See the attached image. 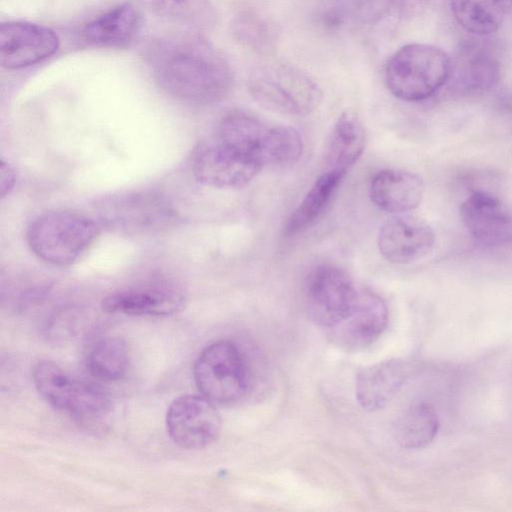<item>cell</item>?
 <instances>
[{
  "instance_id": "1",
  "label": "cell",
  "mask_w": 512,
  "mask_h": 512,
  "mask_svg": "<svg viewBox=\"0 0 512 512\" xmlns=\"http://www.w3.org/2000/svg\"><path fill=\"white\" fill-rule=\"evenodd\" d=\"M146 61L157 85L170 97L195 106L221 101L233 85V73L205 38L175 33L150 44Z\"/></svg>"
},
{
  "instance_id": "2",
  "label": "cell",
  "mask_w": 512,
  "mask_h": 512,
  "mask_svg": "<svg viewBox=\"0 0 512 512\" xmlns=\"http://www.w3.org/2000/svg\"><path fill=\"white\" fill-rule=\"evenodd\" d=\"M217 139L262 167L292 164L303 150L301 135L295 128L269 126L249 114L236 111L222 118Z\"/></svg>"
},
{
  "instance_id": "3",
  "label": "cell",
  "mask_w": 512,
  "mask_h": 512,
  "mask_svg": "<svg viewBox=\"0 0 512 512\" xmlns=\"http://www.w3.org/2000/svg\"><path fill=\"white\" fill-rule=\"evenodd\" d=\"M452 60L441 48L408 43L389 58L384 70L388 90L398 99L419 102L436 94L451 76Z\"/></svg>"
},
{
  "instance_id": "4",
  "label": "cell",
  "mask_w": 512,
  "mask_h": 512,
  "mask_svg": "<svg viewBox=\"0 0 512 512\" xmlns=\"http://www.w3.org/2000/svg\"><path fill=\"white\" fill-rule=\"evenodd\" d=\"M92 218L72 210H54L39 215L29 225L27 242L43 261L68 266L80 259L99 236Z\"/></svg>"
},
{
  "instance_id": "5",
  "label": "cell",
  "mask_w": 512,
  "mask_h": 512,
  "mask_svg": "<svg viewBox=\"0 0 512 512\" xmlns=\"http://www.w3.org/2000/svg\"><path fill=\"white\" fill-rule=\"evenodd\" d=\"M95 211L102 225L129 236L156 234L179 221V214L169 199L154 191L103 197L95 204Z\"/></svg>"
},
{
  "instance_id": "6",
  "label": "cell",
  "mask_w": 512,
  "mask_h": 512,
  "mask_svg": "<svg viewBox=\"0 0 512 512\" xmlns=\"http://www.w3.org/2000/svg\"><path fill=\"white\" fill-rule=\"evenodd\" d=\"M251 96L263 107L290 116L313 112L322 100V91L306 73L276 64L254 71L248 80Z\"/></svg>"
},
{
  "instance_id": "7",
  "label": "cell",
  "mask_w": 512,
  "mask_h": 512,
  "mask_svg": "<svg viewBox=\"0 0 512 512\" xmlns=\"http://www.w3.org/2000/svg\"><path fill=\"white\" fill-rule=\"evenodd\" d=\"M197 388L204 397L219 404H231L249 391L251 372L239 348L221 340L207 346L193 365Z\"/></svg>"
},
{
  "instance_id": "8",
  "label": "cell",
  "mask_w": 512,
  "mask_h": 512,
  "mask_svg": "<svg viewBox=\"0 0 512 512\" xmlns=\"http://www.w3.org/2000/svg\"><path fill=\"white\" fill-rule=\"evenodd\" d=\"M32 379L39 394L50 405L81 421L99 418L109 408V398L103 389L70 378L50 360H39L34 364Z\"/></svg>"
},
{
  "instance_id": "9",
  "label": "cell",
  "mask_w": 512,
  "mask_h": 512,
  "mask_svg": "<svg viewBox=\"0 0 512 512\" xmlns=\"http://www.w3.org/2000/svg\"><path fill=\"white\" fill-rule=\"evenodd\" d=\"M359 297L351 277L332 264L319 265L311 274L306 288V309L313 323L336 327L356 307Z\"/></svg>"
},
{
  "instance_id": "10",
  "label": "cell",
  "mask_w": 512,
  "mask_h": 512,
  "mask_svg": "<svg viewBox=\"0 0 512 512\" xmlns=\"http://www.w3.org/2000/svg\"><path fill=\"white\" fill-rule=\"evenodd\" d=\"M166 428L171 440L184 449H201L216 440L220 414L204 396L183 395L168 407Z\"/></svg>"
},
{
  "instance_id": "11",
  "label": "cell",
  "mask_w": 512,
  "mask_h": 512,
  "mask_svg": "<svg viewBox=\"0 0 512 512\" xmlns=\"http://www.w3.org/2000/svg\"><path fill=\"white\" fill-rule=\"evenodd\" d=\"M261 169L259 163L229 148L218 139L199 143L192 155L195 178L211 187H244Z\"/></svg>"
},
{
  "instance_id": "12",
  "label": "cell",
  "mask_w": 512,
  "mask_h": 512,
  "mask_svg": "<svg viewBox=\"0 0 512 512\" xmlns=\"http://www.w3.org/2000/svg\"><path fill=\"white\" fill-rule=\"evenodd\" d=\"M186 301L183 289L169 280H152L108 294L101 302L106 313L131 316H169Z\"/></svg>"
},
{
  "instance_id": "13",
  "label": "cell",
  "mask_w": 512,
  "mask_h": 512,
  "mask_svg": "<svg viewBox=\"0 0 512 512\" xmlns=\"http://www.w3.org/2000/svg\"><path fill=\"white\" fill-rule=\"evenodd\" d=\"M460 218L469 235L486 247L512 242V211L495 194L474 190L460 205Z\"/></svg>"
},
{
  "instance_id": "14",
  "label": "cell",
  "mask_w": 512,
  "mask_h": 512,
  "mask_svg": "<svg viewBox=\"0 0 512 512\" xmlns=\"http://www.w3.org/2000/svg\"><path fill=\"white\" fill-rule=\"evenodd\" d=\"M381 255L393 264H410L426 257L435 245V233L423 219L406 214L387 220L378 235Z\"/></svg>"
},
{
  "instance_id": "15",
  "label": "cell",
  "mask_w": 512,
  "mask_h": 512,
  "mask_svg": "<svg viewBox=\"0 0 512 512\" xmlns=\"http://www.w3.org/2000/svg\"><path fill=\"white\" fill-rule=\"evenodd\" d=\"M59 46L49 28L27 22H5L0 27V62L4 68L20 69L53 55Z\"/></svg>"
},
{
  "instance_id": "16",
  "label": "cell",
  "mask_w": 512,
  "mask_h": 512,
  "mask_svg": "<svg viewBox=\"0 0 512 512\" xmlns=\"http://www.w3.org/2000/svg\"><path fill=\"white\" fill-rule=\"evenodd\" d=\"M501 77L498 59L489 49L465 47L457 61H452L450 90L459 96H479L492 90ZM447 83V84H448Z\"/></svg>"
},
{
  "instance_id": "17",
  "label": "cell",
  "mask_w": 512,
  "mask_h": 512,
  "mask_svg": "<svg viewBox=\"0 0 512 512\" xmlns=\"http://www.w3.org/2000/svg\"><path fill=\"white\" fill-rule=\"evenodd\" d=\"M422 179L409 171L388 169L378 172L370 183L369 195L381 210L399 215L416 209L424 196Z\"/></svg>"
},
{
  "instance_id": "18",
  "label": "cell",
  "mask_w": 512,
  "mask_h": 512,
  "mask_svg": "<svg viewBox=\"0 0 512 512\" xmlns=\"http://www.w3.org/2000/svg\"><path fill=\"white\" fill-rule=\"evenodd\" d=\"M387 322L388 309L385 301L371 291H361L352 314L338 325V337L345 346L363 348L382 334Z\"/></svg>"
},
{
  "instance_id": "19",
  "label": "cell",
  "mask_w": 512,
  "mask_h": 512,
  "mask_svg": "<svg viewBox=\"0 0 512 512\" xmlns=\"http://www.w3.org/2000/svg\"><path fill=\"white\" fill-rule=\"evenodd\" d=\"M406 368L399 360H386L362 369L356 377L359 405L368 411L382 409L395 396L406 379Z\"/></svg>"
},
{
  "instance_id": "20",
  "label": "cell",
  "mask_w": 512,
  "mask_h": 512,
  "mask_svg": "<svg viewBox=\"0 0 512 512\" xmlns=\"http://www.w3.org/2000/svg\"><path fill=\"white\" fill-rule=\"evenodd\" d=\"M141 16L131 4L118 5L85 25L82 38L91 45L125 47L139 33Z\"/></svg>"
},
{
  "instance_id": "21",
  "label": "cell",
  "mask_w": 512,
  "mask_h": 512,
  "mask_svg": "<svg viewBox=\"0 0 512 512\" xmlns=\"http://www.w3.org/2000/svg\"><path fill=\"white\" fill-rule=\"evenodd\" d=\"M366 144V133L360 119L345 112L337 119L328 143V169L346 173L362 155Z\"/></svg>"
},
{
  "instance_id": "22",
  "label": "cell",
  "mask_w": 512,
  "mask_h": 512,
  "mask_svg": "<svg viewBox=\"0 0 512 512\" xmlns=\"http://www.w3.org/2000/svg\"><path fill=\"white\" fill-rule=\"evenodd\" d=\"M439 425L434 407L427 402H418L398 417L394 424V437L405 449H422L435 439Z\"/></svg>"
},
{
  "instance_id": "23",
  "label": "cell",
  "mask_w": 512,
  "mask_h": 512,
  "mask_svg": "<svg viewBox=\"0 0 512 512\" xmlns=\"http://www.w3.org/2000/svg\"><path fill=\"white\" fill-rule=\"evenodd\" d=\"M345 174L336 169H327L315 180L288 218L285 227L288 235L303 230L322 213Z\"/></svg>"
},
{
  "instance_id": "24",
  "label": "cell",
  "mask_w": 512,
  "mask_h": 512,
  "mask_svg": "<svg viewBox=\"0 0 512 512\" xmlns=\"http://www.w3.org/2000/svg\"><path fill=\"white\" fill-rule=\"evenodd\" d=\"M450 5L457 23L476 36L495 33L506 10V0H450Z\"/></svg>"
},
{
  "instance_id": "25",
  "label": "cell",
  "mask_w": 512,
  "mask_h": 512,
  "mask_svg": "<svg viewBox=\"0 0 512 512\" xmlns=\"http://www.w3.org/2000/svg\"><path fill=\"white\" fill-rule=\"evenodd\" d=\"M86 365L96 379L107 382L120 380L128 367L125 341L112 336L97 341L87 355Z\"/></svg>"
},
{
  "instance_id": "26",
  "label": "cell",
  "mask_w": 512,
  "mask_h": 512,
  "mask_svg": "<svg viewBox=\"0 0 512 512\" xmlns=\"http://www.w3.org/2000/svg\"><path fill=\"white\" fill-rule=\"evenodd\" d=\"M155 14L196 28L215 22V11L208 0H143Z\"/></svg>"
},
{
  "instance_id": "27",
  "label": "cell",
  "mask_w": 512,
  "mask_h": 512,
  "mask_svg": "<svg viewBox=\"0 0 512 512\" xmlns=\"http://www.w3.org/2000/svg\"><path fill=\"white\" fill-rule=\"evenodd\" d=\"M239 38L250 45H262L268 37V30L257 18L245 17L237 23Z\"/></svg>"
},
{
  "instance_id": "28",
  "label": "cell",
  "mask_w": 512,
  "mask_h": 512,
  "mask_svg": "<svg viewBox=\"0 0 512 512\" xmlns=\"http://www.w3.org/2000/svg\"><path fill=\"white\" fill-rule=\"evenodd\" d=\"M394 0H351L353 10L363 20H373L382 16Z\"/></svg>"
},
{
  "instance_id": "29",
  "label": "cell",
  "mask_w": 512,
  "mask_h": 512,
  "mask_svg": "<svg viewBox=\"0 0 512 512\" xmlns=\"http://www.w3.org/2000/svg\"><path fill=\"white\" fill-rule=\"evenodd\" d=\"M0 190L1 197H5L8 195L14 187L15 184V172L13 168L3 160L0 164Z\"/></svg>"
},
{
  "instance_id": "30",
  "label": "cell",
  "mask_w": 512,
  "mask_h": 512,
  "mask_svg": "<svg viewBox=\"0 0 512 512\" xmlns=\"http://www.w3.org/2000/svg\"><path fill=\"white\" fill-rule=\"evenodd\" d=\"M425 0H403V2L409 7H416L417 5H421Z\"/></svg>"
}]
</instances>
